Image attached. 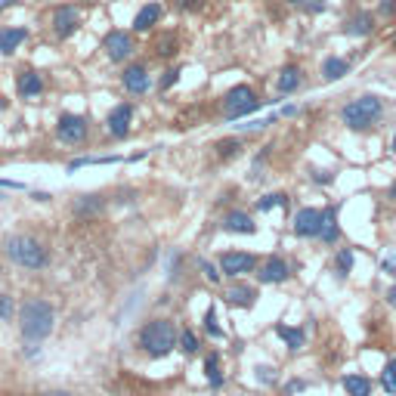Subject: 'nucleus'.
<instances>
[{"instance_id":"f257e3e1","label":"nucleus","mask_w":396,"mask_h":396,"mask_svg":"<svg viewBox=\"0 0 396 396\" xmlns=\"http://www.w3.org/2000/svg\"><path fill=\"white\" fill-rule=\"evenodd\" d=\"M19 328H22L25 341H31V344L50 337V335H53V328H56V309H53V304L44 300V298L25 300L22 309H19Z\"/></svg>"},{"instance_id":"f03ea898","label":"nucleus","mask_w":396,"mask_h":396,"mask_svg":"<svg viewBox=\"0 0 396 396\" xmlns=\"http://www.w3.org/2000/svg\"><path fill=\"white\" fill-rule=\"evenodd\" d=\"M381 115H384V99L374 96V93H362L341 109V121L350 131H372Z\"/></svg>"},{"instance_id":"7ed1b4c3","label":"nucleus","mask_w":396,"mask_h":396,"mask_svg":"<svg viewBox=\"0 0 396 396\" xmlns=\"http://www.w3.org/2000/svg\"><path fill=\"white\" fill-rule=\"evenodd\" d=\"M3 251H6V257H10L13 263H19L22 270H44V266L50 263V254H47L44 242H38L34 235H25V233L10 235L6 244H3Z\"/></svg>"},{"instance_id":"20e7f679","label":"nucleus","mask_w":396,"mask_h":396,"mask_svg":"<svg viewBox=\"0 0 396 396\" xmlns=\"http://www.w3.org/2000/svg\"><path fill=\"white\" fill-rule=\"evenodd\" d=\"M140 347L149 353V356H155V359H161V356H168L170 350L177 347V328L170 325L168 319H152V322H146L140 331Z\"/></svg>"},{"instance_id":"39448f33","label":"nucleus","mask_w":396,"mask_h":396,"mask_svg":"<svg viewBox=\"0 0 396 396\" xmlns=\"http://www.w3.org/2000/svg\"><path fill=\"white\" fill-rule=\"evenodd\" d=\"M261 109V99H257L254 87H248V84H239V87H233L226 93V99H223V115H226V121H235V118H244V115L257 112Z\"/></svg>"},{"instance_id":"423d86ee","label":"nucleus","mask_w":396,"mask_h":396,"mask_svg":"<svg viewBox=\"0 0 396 396\" xmlns=\"http://www.w3.org/2000/svg\"><path fill=\"white\" fill-rule=\"evenodd\" d=\"M90 133V124L84 115H71V112H62L59 121H56V136H59L62 142H68V146H78V142H84Z\"/></svg>"},{"instance_id":"0eeeda50","label":"nucleus","mask_w":396,"mask_h":396,"mask_svg":"<svg viewBox=\"0 0 396 396\" xmlns=\"http://www.w3.org/2000/svg\"><path fill=\"white\" fill-rule=\"evenodd\" d=\"M50 25H53V34L59 41H68L71 34L81 28V10H78L75 3H62L53 10V19H50Z\"/></svg>"},{"instance_id":"6e6552de","label":"nucleus","mask_w":396,"mask_h":396,"mask_svg":"<svg viewBox=\"0 0 396 396\" xmlns=\"http://www.w3.org/2000/svg\"><path fill=\"white\" fill-rule=\"evenodd\" d=\"M105 56H109L112 62H127L133 56V34L131 31H121V28H112L109 34H105Z\"/></svg>"},{"instance_id":"1a4fd4ad","label":"nucleus","mask_w":396,"mask_h":396,"mask_svg":"<svg viewBox=\"0 0 396 396\" xmlns=\"http://www.w3.org/2000/svg\"><path fill=\"white\" fill-rule=\"evenodd\" d=\"M291 229H294L298 239H319V233H322V211H316V207H300V211L294 214Z\"/></svg>"},{"instance_id":"9d476101","label":"nucleus","mask_w":396,"mask_h":396,"mask_svg":"<svg viewBox=\"0 0 396 396\" xmlns=\"http://www.w3.org/2000/svg\"><path fill=\"white\" fill-rule=\"evenodd\" d=\"M254 266H257V257L248 254V251H229V254L220 257V272H226V276H233V279L251 272Z\"/></svg>"},{"instance_id":"9b49d317","label":"nucleus","mask_w":396,"mask_h":396,"mask_svg":"<svg viewBox=\"0 0 396 396\" xmlns=\"http://www.w3.org/2000/svg\"><path fill=\"white\" fill-rule=\"evenodd\" d=\"M131 124H133V105L131 103H118L109 112V118H105V127H109V133L115 140H124V136L131 133Z\"/></svg>"},{"instance_id":"f8f14e48","label":"nucleus","mask_w":396,"mask_h":396,"mask_svg":"<svg viewBox=\"0 0 396 396\" xmlns=\"http://www.w3.org/2000/svg\"><path fill=\"white\" fill-rule=\"evenodd\" d=\"M121 87H124L131 96H142L152 87V78H149V68L146 66H127L124 75H121Z\"/></svg>"},{"instance_id":"ddd939ff","label":"nucleus","mask_w":396,"mask_h":396,"mask_svg":"<svg viewBox=\"0 0 396 396\" xmlns=\"http://www.w3.org/2000/svg\"><path fill=\"white\" fill-rule=\"evenodd\" d=\"M161 16H164V6L158 3V0H149V3H142L140 10H136V16H133V31H136V34L152 31V28L161 22Z\"/></svg>"},{"instance_id":"4468645a","label":"nucleus","mask_w":396,"mask_h":396,"mask_svg":"<svg viewBox=\"0 0 396 396\" xmlns=\"http://www.w3.org/2000/svg\"><path fill=\"white\" fill-rule=\"evenodd\" d=\"M16 90H19V96L28 99V103H34V99L44 93V75L41 71H34V68H25V71H19V78H16Z\"/></svg>"},{"instance_id":"2eb2a0df","label":"nucleus","mask_w":396,"mask_h":396,"mask_svg":"<svg viewBox=\"0 0 396 396\" xmlns=\"http://www.w3.org/2000/svg\"><path fill=\"white\" fill-rule=\"evenodd\" d=\"M28 41L25 25H3L0 28V56H13Z\"/></svg>"},{"instance_id":"dca6fc26","label":"nucleus","mask_w":396,"mask_h":396,"mask_svg":"<svg viewBox=\"0 0 396 396\" xmlns=\"http://www.w3.org/2000/svg\"><path fill=\"white\" fill-rule=\"evenodd\" d=\"M288 272H291V270H288V263L282 261V257L272 254V257H266V261L261 263L257 279H261L263 285H279V282H285V279H288Z\"/></svg>"},{"instance_id":"f3484780","label":"nucleus","mask_w":396,"mask_h":396,"mask_svg":"<svg viewBox=\"0 0 396 396\" xmlns=\"http://www.w3.org/2000/svg\"><path fill=\"white\" fill-rule=\"evenodd\" d=\"M300 87H304V71H300V66H285L282 71H279V81H276V90L282 93V96H291V93H298Z\"/></svg>"},{"instance_id":"a211bd4d","label":"nucleus","mask_w":396,"mask_h":396,"mask_svg":"<svg viewBox=\"0 0 396 396\" xmlns=\"http://www.w3.org/2000/svg\"><path fill=\"white\" fill-rule=\"evenodd\" d=\"M372 31H374L372 13H356V16H350L347 25H344V34H350V38H369Z\"/></svg>"},{"instance_id":"6ab92c4d","label":"nucleus","mask_w":396,"mask_h":396,"mask_svg":"<svg viewBox=\"0 0 396 396\" xmlns=\"http://www.w3.org/2000/svg\"><path fill=\"white\" fill-rule=\"evenodd\" d=\"M347 75H350V59H344V56H328V59L322 62V81L335 84Z\"/></svg>"},{"instance_id":"aec40b11","label":"nucleus","mask_w":396,"mask_h":396,"mask_svg":"<svg viewBox=\"0 0 396 396\" xmlns=\"http://www.w3.org/2000/svg\"><path fill=\"white\" fill-rule=\"evenodd\" d=\"M319 239L325 244H335L337 239H341V226H337V207L335 205H328L325 211H322V233H319Z\"/></svg>"},{"instance_id":"412c9836","label":"nucleus","mask_w":396,"mask_h":396,"mask_svg":"<svg viewBox=\"0 0 396 396\" xmlns=\"http://www.w3.org/2000/svg\"><path fill=\"white\" fill-rule=\"evenodd\" d=\"M223 229H226V233H244V235H254V233H257L254 220H251L244 211L226 214V220H223Z\"/></svg>"},{"instance_id":"4be33fe9","label":"nucleus","mask_w":396,"mask_h":396,"mask_svg":"<svg viewBox=\"0 0 396 396\" xmlns=\"http://www.w3.org/2000/svg\"><path fill=\"white\" fill-rule=\"evenodd\" d=\"M254 298H257L254 288H251V285H242V282H235V285L226 291V300H229V304H235V307H251V304H254Z\"/></svg>"},{"instance_id":"5701e85b","label":"nucleus","mask_w":396,"mask_h":396,"mask_svg":"<svg viewBox=\"0 0 396 396\" xmlns=\"http://www.w3.org/2000/svg\"><path fill=\"white\" fill-rule=\"evenodd\" d=\"M276 335L288 344V350H294V353L304 350V328H291V325H282V322H279V325H276Z\"/></svg>"},{"instance_id":"b1692460","label":"nucleus","mask_w":396,"mask_h":396,"mask_svg":"<svg viewBox=\"0 0 396 396\" xmlns=\"http://www.w3.org/2000/svg\"><path fill=\"white\" fill-rule=\"evenodd\" d=\"M344 390L350 396H372V381L362 374H344Z\"/></svg>"},{"instance_id":"393cba45","label":"nucleus","mask_w":396,"mask_h":396,"mask_svg":"<svg viewBox=\"0 0 396 396\" xmlns=\"http://www.w3.org/2000/svg\"><path fill=\"white\" fill-rule=\"evenodd\" d=\"M205 374H207V381H211L214 390H217V387L223 384V374H220V353H211V356L205 359Z\"/></svg>"},{"instance_id":"a878e982","label":"nucleus","mask_w":396,"mask_h":396,"mask_svg":"<svg viewBox=\"0 0 396 396\" xmlns=\"http://www.w3.org/2000/svg\"><path fill=\"white\" fill-rule=\"evenodd\" d=\"M288 201H291V198H288L285 192H272V196H266V198L257 201V211L266 214V211H272V207H288Z\"/></svg>"},{"instance_id":"bb28decb","label":"nucleus","mask_w":396,"mask_h":396,"mask_svg":"<svg viewBox=\"0 0 396 396\" xmlns=\"http://www.w3.org/2000/svg\"><path fill=\"white\" fill-rule=\"evenodd\" d=\"M99 207H103V198L99 196H81L75 201V214H81V217L84 214H96Z\"/></svg>"},{"instance_id":"cd10ccee","label":"nucleus","mask_w":396,"mask_h":396,"mask_svg":"<svg viewBox=\"0 0 396 396\" xmlns=\"http://www.w3.org/2000/svg\"><path fill=\"white\" fill-rule=\"evenodd\" d=\"M381 387H384L390 396H396V359L384 365V372H381Z\"/></svg>"},{"instance_id":"c85d7f7f","label":"nucleus","mask_w":396,"mask_h":396,"mask_svg":"<svg viewBox=\"0 0 396 396\" xmlns=\"http://www.w3.org/2000/svg\"><path fill=\"white\" fill-rule=\"evenodd\" d=\"M217 155H220V158L242 155V140H220V142H217Z\"/></svg>"},{"instance_id":"c756f323","label":"nucleus","mask_w":396,"mask_h":396,"mask_svg":"<svg viewBox=\"0 0 396 396\" xmlns=\"http://www.w3.org/2000/svg\"><path fill=\"white\" fill-rule=\"evenodd\" d=\"M205 331L214 337V341H220V337H223V328L217 325V309H214V307L205 313Z\"/></svg>"},{"instance_id":"7c9ffc66","label":"nucleus","mask_w":396,"mask_h":396,"mask_svg":"<svg viewBox=\"0 0 396 396\" xmlns=\"http://www.w3.org/2000/svg\"><path fill=\"white\" fill-rule=\"evenodd\" d=\"M179 350L189 353V356H192V353H198V337H196V331L186 328L183 335H179Z\"/></svg>"},{"instance_id":"2f4dec72","label":"nucleus","mask_w":396,"mask_h":396,"mask_svg":"<svg viewBox=\"0 0 396 396\" xmlns=\"http://www.w3.org/2000/svg\"><path fill=\"white\" fill-rule=\"evenodd\" d=\"M177 53V34H168L164 41H158V56H164V59H170V56Z\"/></svg>"},{"instance_id":"473e14b6","label":"nucleus","mask_w":396,"mask_h":396,"mask_svg":"<svg viewBox=\"0 0 396 396\" xmlns=\"http://www.w3.org/2000/svg\"><path fill=\"white\" fill-rule=\"evenodd\" d=\"M350 266H353V251L350 248H341V251H337V272H341V276H347Z\"/></svg>"},{"instance_id":"72a5a7b5","label":"nucleus","mask_w":396,"mask_h":396,"mask_svg":"<svg viewBox=\"0 0 396 396\" xmlns=\"http://www.w3.org/2000/svg\"><path fill=\"white\" fill-rule=\"evenodd\" d=\"M13 319V298H6V294H0V322Z\"/></svg>"},{"instance_id":"f704fd0d","label":"nucleus","mask_w":396,"mask_h":396,"mask_svg":"<svg viewBox=\"0 0 396 396\" xmlns=\"http://www.w3.org/2000/svg\"><path fill=\"white\" fill-rule=\"evenodd\" d=\"M198 270L205 272V276L211 279V282H220V272H217V266H214V263H207V261H198Z\"/></svg>"},{"instance_id":"c9c22d12","label":"nucleus","mask_w":396,"mask_h":396,"mask_svg":"<svg viewBox=\"0 0 396 396\" xmlns=\"http://www.w3.org/2000/svg\"><path fill=\"white\" fill-rule=\"evenodd\" d=\"M177 78H179V68H168V71H164V78H161V90L174 87V84H177Z\"/></svg>"},{"instance_id":"e433bc0d","label":"nucleus","mask_w":396,"mask_h":396,"mask_svg":"<svg viewBox=\"0 0 396 396\" xmlns=\"http://www.w3.org/2000/svg\"><path fill=\"white\" fill-rule=\"evenodd\" d=\"M378 10H381V16H393V13H396V0H381Z\"/></svg>"},{"instance_id":"4c0bfd02","label":"nucleus","mask_w":396,"mask_h":396,"mask_svg":"<svg viewBox=\"0 0 396 396\" xmlns=\"http://www.w3.org/2000/svg\"><path fill=\"white\" fill-rule=\"evenodd\" d=\"M179 10H201V0H177Z\"/></svg>"},{"instance_id":"58836bf2","label":"nucleus","mask_w":396,"mask_h":396,"mask_svg":"<svg viewBox=\"0 0 396 396\" xmlns=\"http://www.w3.org/2000/svg\"><path fill=\"white\" fill-rule=\"evenodd\" d=\"M381 270H384V272H396V257H384V261H381Z\"/></svg>"},{"instance_id":"ea45409f","label":"nucleus","mask_w":396,"mask_h":396,"mask_svg":"<svg viewBox=\"0 0 396 396\" xmlns=\"http://www.w3.org/2000/svg\"><path fill=\"white\" fill-rule=\"evenodd\" d=\"M263 374H257V378H263V384H272V369H261Z\"/></svg>"},{"instance_id":"a19ab883","label":"nucleus","mask_w":396,"mask_h":396,"mask_svg":"<svg viewBox=\"0 0 396 396\" xmlns=\"http://www.w3.org/2000/svg\"><path fill=\"white\" fill-rule=\"evenodd\" d=\"M387 304H390V307L396 309V285L390 288V291H387Z\"/></svg>"},{"instance_id":"79ce46f5","label":"nucleus","mask_w":396,"mask_h":396,"mask_svg":"<svg viewBox=\"0 0 396 396\" xmlns=\"http://www.w3.org/2000/svg\"><path fill=\"white\" fill-rule=\"evenodd\" d=\"M331 174H325V170H316V183H328Z\"/></svg>"},{"instance_id":"37998d69","label":"nucleus","mask_w":396,"mask_h":396,"mask_svg":"<svg viewBox=\"0 0 396 396\" xmlns=\"http://www.w3.org/2000/svg\"><path fill=\"white\" fill-rule=\"evenodd\" d=\"M282 115H285V118H291V115H298V109H294V105H285Z\"/></svg>"},{"instance_id":"c03bdc74","label":"nucleus","mask_w":396,"mask_h":396,"mask_svg":"<svg viewBox=\"0 0 396 396\" xmlns=\"http://www.w3.org/2000/svg\"><path fill=\"white\" fill-rule=\"evenodd\" d=\"M19 0H0V10H6V6H16Z\"/></svg>"},{"instance_id":"a18cd8bd","label":"nucleus","mask_w":396,"mask_h":396,"mask_svg":"<svg viewBox=\"0 0 396 396\" xmlns=\"http://www.w3.org/2000/svg\"><path fill=\"white\" fill-rule=\"evenodd\" d=\"M288 6H304V0H285Z\"/></svg>"},{"instance_id":"49530a36","label":"nucleus","mask_w":396,"mask_h":396,"mask_svg":"<svg viewBox=\"0 0 396 396\" xmlns=\"http://www.w3.org/2000/svg\"><path fill=\"white\" fill-rule=\"evenodd\" d=\"M44 396H71V393H59V390H56V393H44Z\"/></svg>"},{"instance_id":"de8ad7c7","label":"nucleus","mask_w":396,"mask_h":396,"mask_svg":"<svg viewBox=\"0 0 396 396\" xmlns=\"http://www.w3.org/2000/svg\"><path fill=\"white\" fill-rule=\"evenodd\" d=\"M390 198H396V183L390 186Z\"/></svg>"},{"instance_id":"09e8293b","label":"nucleus","mask_w":396,"mask_h":396,"mask_svg":"<svg viewBox=\"0 0 396 396\" xmlns=\"http://www.w3.org/2000/svg\"><path fill=\"white\" fill-rule=\"evenodd\" d=\"M390 149H393V155H396V136H393V142H390Z\"/></svg>"},{"instance_id":"8fccbe9b","label":"nucleus","mask_w":396,"mask_h":396,"mask_svg":"<svg viewBox=\"0 0 396 396\" xmlns=\"http://www.w3.org/2000/svg\"><path fill=\"white\" fill-rule=\"evenodd\" d=\"M87 3H90V0H87Z\"/></svg>"}]
</instances>
